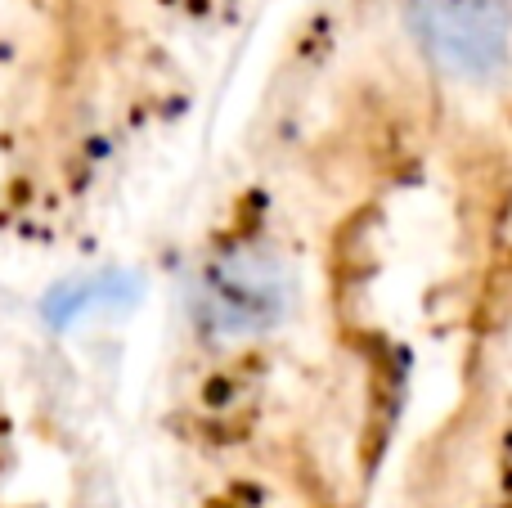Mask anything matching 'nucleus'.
Here are the masks:
<instances>
[{
	"label": "nucleus",
	"mask_w": 512,
	"mask_h": 508,
	"mask_svg": "<svg viewBox=\"0 0 512 508\" xmlns=\"http://www.w3.org/2000/svg\"><path fill=\"white\" fill-rule=\"evenodd\" d=\"M203 324L225 342H252L274 333L292 311L288 257L270 243H234L216 252L198 284Z\"/></svg>",
	"instance_id": "1"
},
{
	"label": "nucleus",
	"mask_w": 512,
	"mask_h": 508,
	"mask_svg": "<svg viewBox=\"0 0 512 508\" xmlns=\"http://www.w3.org/2000/svg\"><path fill=\"white\" fill-rule=\"evenodd\" d=\"M405 23L427 63L454 81H490L508 63V0H405Z\"/></svg>",
	"instance_id": "2"
}]
</instances>
